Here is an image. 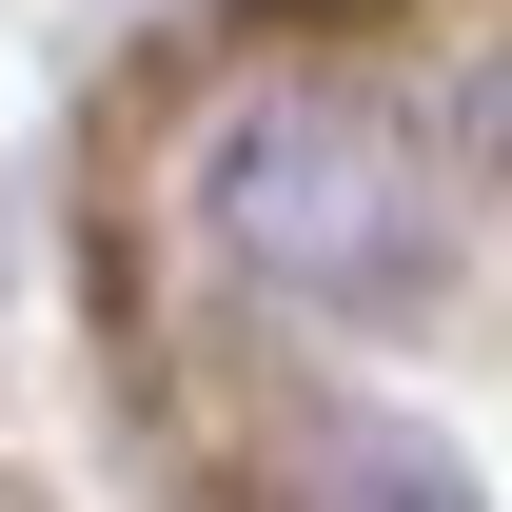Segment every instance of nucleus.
I'll return each mask as SVG.
<instances>
[{
	"mask_svg": "<svg viewBox=\"0 0 512 512\" xmlns=\"http://www.w3.org/2000/svg\"><path fill=\"white\" fill-rule=\"evenodd\" d=\"M316 512H493V493H473L414 414H335L316 434Z\"/></svg>",
	"mask_w": 512,
	"mask_h": 512,
	"instance_id": "2",
	"label": "nucleus"
},
{
	"mask_svg": "<svg viewBox=\"0 0 512 512\" xmlns=\"http://www.w3.org/2000/svg\"><path fill=\"white\" fill-rule=\"evenodd\" d=\"M197 217L256 296H316V316H375V296L434 276V197L355 99H237L197 138Z\"/></svg>",
	"mask_w": 512,
	"mask_h": 512,
	"instance_id": "1",
	"label": "nucleus"
},
{
	"mask_svg": "<svg viewBox=\"0 0 512 512\" xmlns=\"http://www.w3.org/2000/svg\"><path fill=\"white\" fill-rule=\"evenodd\" d=\"M453 138H473V158L512 178V0L473 20V40H453Z\"/></svg>",
	"mask_w": 512,
	"mask_h": 512,
	"instance_id": "3",
	"label": "nucleus"
}]
</instances>
